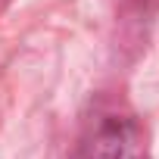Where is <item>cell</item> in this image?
I'll return each instance as SVG.
<instances>
[{"instance_id":"6da1fadb","label":"cell","mask_w":159,"mask_h":159,"mask_svg":"<svg viewBox=\"0 0 159 159\" xmlns=\"http://www.w3.org/2000/svg\"><path fill=\"white\" fill-rule=\"evenodd\" d=\"M81 159H147L143 131L134 119L109 116L88 137Z\"/></svg>"}]
</instances>
